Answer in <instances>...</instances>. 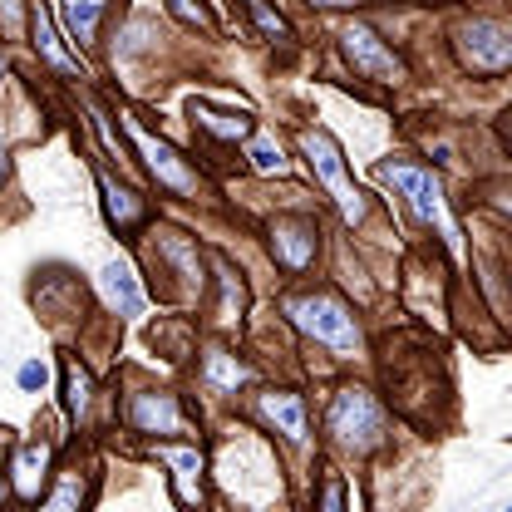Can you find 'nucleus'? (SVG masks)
<instances>
[{"label":"nucleus","instance_id":"1","mask_svg":"<svg viewBox=\"0 0 512 512\" xmlns=\"http://www.w3.org/2000/svg\"><path fill=\"white\" fill-rule=\"evenodd\" d=\"M281 311L291 316V325H296L301 335H311L316 345H325V350L340 355V360L360 355V345H365L360 320H355V311H350L335 291H301V296H286Z\"/></svg>","mask_w":512,"mask_h":512},{"label":"nucleus","instance_id":"2","mask_svg":"<svg viewBox=\"0 0 512 512\" xmlns=\"http://www.w3.org/2000/svg\"><path fill=\"white\" fill-rule=\"evenodd\" d=\"M375 178L399 192V197L414 207V217H419L424 227H434V232L444 237L448 252L463 256V232H458V222H453V212H448L444 183H439L429 168H419V163H380V168H375Z\"/></svg>","mask_w":512,"mask_h":512},{"label":"nucleus","instance_id":"3","mask_svg":"<svg viewBox=\"0 0 512 512\" xmlns=\"http://www.w3.org/2000/svg\"><path fill=\"white\" fill-rule=\"evenodd\" d=\"M325 434L340 453H370L384 444V409L380 399L360 384L335 389L330 409H325Z\"/></svg>","mask_w":512,"mask_h":512},{"label":"nucleus","instance_id":"4","mask_svg":"<svg viewBox=\"0 0 512 512\" xmlns=\"http://www.w3.org/2000/svg\"><path fill=\"white\" fill-rule=\"evenodd\" d=\"M301 153H306L316 183L330 192V202L340 207V217H345V222H365V197H360V188H355L350 173H345V148L335 143V133H330V128H306V133H301Z\"/></svg>","mask_w":512,"mask_h":512},{"label":"nucleus","instance_id":"5","mask_svg":"<svg viewBox=\"0 0 512 512\" xmlns=\"http://www.w3.org/2000/svg\"><path fill=\"white\" fill-rule=\"evenodd\" d=\"M124 128H128V143L143 153V163H148V173L163 183L168 192H178V197H207V183H202V173L192 168L188 158L173 148V143H163V138H153L148 128L138 124V119H128L124 114Z\"/></svg>","mask_w":512,"mask_h":512},{"label":"nucleus","instance_id":"6","mask_svg":"<svg viewBox=\"0 0 512 512\" xmlns=\"http://www.w3.org/2000/svg\"><path fill=\"white\" fill-rule=\"evenodd\" d=\"M453 50H458V64L473 69V74H508L512 64V35L508 25L498 20H463L458 35H453Z\"/></svg>","mask_w":512,"mask_h":512},{"label":"nucleus","instance_id":"7","mask_svg":"<svg viewBox=\"0 0 512 512\" xmlns=\"http://www.w3.org/2000/svg\"><path fill=\"white\" fill-rule=\"evenodd\" d=\"M340 50H345V60L355 64L360 79H375V84H399L404 79V60L384 45L370 25H345L340 30Z\"/></svg>","mask_w":512,"mask_h":512},{"label":"nucleus","instance_id":"8","mask_svg":"<svg viewBox=\"0 0 512 512\" xmlns=\"http://www.w3.org/2000/svg\"><path fill=\"white\" fill-rule=\"evenodd\" d=\"M316 252H320V237H316V222H311V217L286 212V217L271 222V256H276L281 271L301 276V271L316 261Z\"/></svg>","mask_w":512,"mask_h":512},{"label":"nucleus","instance_id":"9","mask_svg":"<svg viewBox=\"0 0 512 512\" xmlns=\"http://www.w3.org/2000/svg\"><path fill=\"white\" fill-rule=\"evenodd\" d=\"M128 424H133L138 434H178V439L192 434L178 394H168V389H143V394H133V399H128Z\"/></svg>","mask_w":512,"mask_h":512},{"label":"nucleus","instance_id":"10","mask_svg":"<svg viewBox=\"0 0 512 512\" xmlns=\"http://www.w3.org/2000/svg\"><path fill=\"white\" fill-rule=\"evenodd\" d=\"M256 414H261L291 448H306L311 424H306V399H301L296 389H271V394H261V399H256Z\"/></svg>","mask_w":512,"mask_h":512},{"label":"nucleus","instance_id":"11","mask_svg":"<svg viewBox=\"0 0 512 512\" xmlns=\"http://www.w3.org/2000/svg\"><path fill=\"white\" fill-rule=\"evenodd\" d=\"M45 473H50V444L30 439V444L15 448V463H10V488H15V498H20V503H35V498H40Z\"/></svg>","mask_w":512,"mask_h":512},{"label":"nucleus","instance_id":"12","mask_svg":"<svg viewBox=\"0 0 512 512\" xmlns=\"http://www.w3.org/2000/svg\"><path fill=\"white\" fill-rule=\"evenodd\" d=\"M30 35H35V50H40V60L50 64V69H60V74H69V79H84V64H79V55L64 50L60 30H55V20H50L45 5L30 10Z\"/></svg>","mask_w":512,"mask_h":512},{"label":"nucleus","instance_id":"13","mask_svg":"<svg viewBox=\"0 0 512 512\" xmlns=\"http://www.w3.org/2000/svg\"><path fill=\"white\" fill-rule=\"evenodd\" d=\"M94 178H99V192H104V217H109V227L128 232V227H138V222L148 217V202L128 188V183H114V173H104V168H94Z\"/></svg>","mask_w":512,"mask_h":512},{"label":"nucleus","instance_id":"14","mask_svg":"<svg viewBox=\"0 0 512 512\" xmlns=\"http://www.w3.org/2000/svg\"><path fill=\"white\" fill-rule=\"evenodd\" d=\"M168 468H173V493H178V503H197L202 498V468H207V458L197 453V448H153Z\"/></svg>","mask_w":512,"mask_h":512},{"label":"nucleus","instance_id":"15","mask_svg":"<svg viewBox=\"0 0 512 512\" xmlns=\"http://www.w3.org/2000/svg\"><path fill=\"white\" fill-rule=\"evenodd\" d=\"M99 286H104V296H109V306H114L119 316H138V311H143V286H138V276L128 271L124 261H109V266L99 271Z\"/></svg>","mask_w":512,"mask_h":512},{"label":"nucleus","instance_id":"16","mask_svg":"<svg viewBox=\"0 0 512 512\" xmlns=\"http://www.w3.org/2000/svg\"><path fill=\"white\" fill-rule=\"evenodd\" d=\"M192 124L202 128V133H212V138H222V143L252 138V128H256L247 114H222V109H212V104H202V99H192Z\"/></svg>","mask_w":512,"mask_h":512},{"label":"nucleus","instance_id":"17","mask_svg":"<svg viewBox=\"0 0 512 512\" xmlns=\"http://www.w3.org/2000/svg\"><path fill=\"white\" fill-rule=\"evenodd\" d=\"M104 10H109V0H64V30H69V40H74L79 50L94 45Z\"/></svg>","mask_w":512,"mask_h":512},{"label":"nucleus","instance_id":"18","mask_svg":"<svg viewBox=\"0 0 512 512\" xmlns=\"http://www.w3.org/2000/svg\"><path fill=\"white\" fill-rule=\"evenodd\" d=\"M202 380L212 384L217 394H237V384L252 380V370H247L237 355H227V350H207V360H202Z\"/></svg>","mask_w":512,"mask_h":512},{"label":"nucleus","instance_id":"19","mask_svg":"<svg viewBox=\"0 0 512 512\" xmlns=\"http://www.w3.org/2000/svg\"><path fill=\"white\" fill-rule=\"evenodd\" d=\"M158 247H163V261H168L188 286L202 291V256H197V247H192L188 237H183V232H163V242H158Z\"/></svg>","mask_w":512,"mask_h":512},{"label":"nucleus","instance_id":"20","mask_svg":"<svg viewBox=\"0 0 512 512\" xmlns=\"http://www.w3.org/2000/svg\"><path fill=\"white\" fill-rule=\"evenodd\" d=\"M89 404H94V380H89V370H84L79 360H64V414H69V419H84Z\"/></svg>","mask_w":512,"mask_h":512},{"label":"nucleus","instance_id":"21","mask_svg":"<svg viewBox=\"0 0 512 512\" xmlns=\"http://www.w3.org/2000/svg\"><path fill=\"white\" fill-rule=\"evenodd\" d=\"M247 158H252L256 173H266V178H271V173H286V153H281V143H276L271 133H256Z\"/></svg>","mask_w":512,"mask_h":512},{"label":"nucleus","instance_id":"22","mask_svg":"<svg viewBox=\"0 0 512 512\" xmlns=\"http://www.w3.org/2000/svg\"><path fill=\"white\" fill-rule=\"evenodd\" d=\"M247 10H252V20L266 30V35H271V40H286V35H291V30H286V20H281L266 0H247Z\"/></svg>","mask_w":512,"mask_h":512},{"label":"nucleus","instance_id":"23","mask_svg":"<svg viewBox=\"0 0 512 512\" xmlns=\"http://www.w3.org/2000/svg\"><path fill=\"white\" fill-rule=\"evenodd\" d=\"M168 10H173V15L183 20V25H202V30L212 25V15H207V10H202L197 0H168Z\"/></svg>","mask_w":512,"mask_h":512},{"label":"nucleus","instance_id":"24","mask_svg":"<svg viewBox=\"0 0 512 512\" xmlns=\"http://www.w3.org/2000/svg\"><path fill=\"white\" fill-rule=\"evenodd\" d=\"M40 384H45V365L40 360H25L20 365V389H40Z\"/></svg>","mask_w":512,"mask_h":512},{"label":"nucleus","instance_id":"25","mask_svg":"<svg viewBox=\"0 0 512 512\" xmlns=\"http://www.w3.org/2000/svg\"><path fill=\"white\" fill-rule=\"evenodd\" d=\"M316 503H320V508H330V512H340V508H345V488H340V483H330Z\"/></svg>","mask_w":512,"mask_h":512},{"label":"nucleus","instance_id":"26","mask_svg":"<svg viewBox=\"0 0 512 512\" xmlns=\"http://www.w3.org/2000/svg\"><path fill=\"white\" fill-rule=\"evenodd\" d=\"M0 20L5 30H20V0H0Z\"/></svg>","mask_w":512,"mask_h":512},{"label":"nucleus","instance_id":"27","mask_svg":"<svg viewBox=\"0 0 512 512\" xmlns=\"http://www.w3.org/2000/svg\"><path fill=\"white\" fill-rule=\"evenodd\" d=\"M0 178H5V143H0Z\"/></svg>","mask_w":512,"mask_h":512},{"label":"nucleus","instance_id":"28","mask_svg":"<svg viewBox=\"0 0 512 512\" xmlns=\"http://www.w3.org/2000/svg\"><path fill=\"white\" fill-rule=\"evenodd\" d=\"M0 493H5V473H0Z\"/></svg>","mask_w":512,"mask_h":512}]
</instances>
